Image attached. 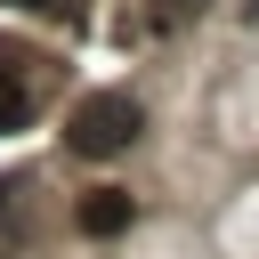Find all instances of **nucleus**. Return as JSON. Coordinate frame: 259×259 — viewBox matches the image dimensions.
Here are the masks:
<instances>
[{
	"instance_id": "f03ea898",
	"label": "nucleus",
	"mask_w": 259,
	"mask_h": 259,
	"mask_svg": "<svg viewBox=\"0 0 259 259\" xmlns=\"http://www.w3.org/2000/svg\"><path fill=\"white\" fill-rule=\"evenodd\" d=\"M130 210H138V202H130L121 186H89V194L73 202V227H81V235H121Z\"/></svg>"
},
{
	"instance_id": "7ed1b4c3",
	"label": "nucleus",
	"mask_w": 259,
	"mask_h": 259,
	"mask_svg": "<svg viewBox=\"0 0 259 259\" xmlns=\"http://www.w3.org/2000/svg\"><path fill=\"white\" fill-rule=\"evenodd\" d=\"M32 121V81H16L8 65H0V138H16Z\"/></svg>"
},
{
	"instance_id": "20e7f679",
	"label": "nucleus",
	"mask_w": 259,
	"mask_h": 259,
	"mask_svg": "<svg viewBox=\"0 0 259 259\" xmlns=\"http://www.w3.org/2000/svg\"><path fill=\"white\" fill-rule=\"evenodd\" d=\"M202 8H210V0H154V24H162V32H178V24H194Z\"/></svg>"
},
{
	"instance_id": "39448f33",
	"label": "nucleus",
	"mask_w": 259,
	"mask_h": 259,
	"mask_svg": "<svg viewBox=\"0 0 259 259\" xmlns=\"http://www.w3.org/2000/svg\"><path fill=\"white\" fill-rule=\"evenodd\" d=\"M16 8H32V0H16Z\"/></svg>"
},
{
	"instance_id": "f257e3e1",
	"label": "nucleus",
	"mask_w": 259,
	"mask_h": 259,
	"mask_svg": "<svg viewBox=\"0 0 259 259\" xmlns=\"http://www.w3.org/2000/svg\"><path fill=\"white\" fill-rule=\"evenodd\" d=\"M138 130H146L138 97H130V89H97V97H81V105H73V121H65V146H73V154H89V162H105V154L138 146Z\"/></svg>"
}]
</instances>
